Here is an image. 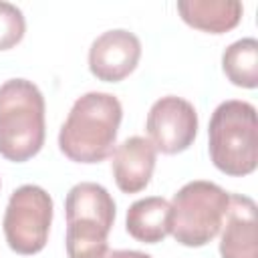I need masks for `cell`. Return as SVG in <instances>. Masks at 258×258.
Segmentation results:
<instances>
[{
  "instance_id": "8",
  "label": "cell",
  "mask_w": 258,
  "mask_h": 258,
  "mask_svg": "<svg viewBox=\"0 0 258 258\" xmlns=\"http://www.w3.org/2000/svg\"><path fill=\"white\" fill-rule=\"evenodd\" d=\"M141 58V40L125 28L99 34L89 48V71L103 83H119L129 77Z\"/></svg>"
},
{
  "instance_id": "12",
  "label": "cell",
  "mask_w": 258,
  "mask_h": 258,
  "mask_svg": "<svg viewBox=\"0 0 258 258\" xmlns=\"http://www.w3.org/2000/svg\"><path fill=\"white\" fill-rule=\"evenodd\" d=\"M125 230L143 244H157L171 234V204L161 196L133 202L125 216Z\"/></svg>"
},
{
  "instance_id": "4",
  "label": "cell",
  "mask_w": 258,
  "mask_h": 258,
  "mask_svg": "<svg viewBox=\"0 0 258 258\" xmlns=\"http://www.w3.org/2000/svg\"><path fill=\"white\" fill-rule=\"evenodd\" d=\"M113 196L95 181L75 183L64 198L69 258H103L115 222Z\"/></svg>"
},
{
  "instance_id": "10",
  "label": "cell",
  "mask_w": 258,
  "mask_h": 258,
  "mask_svg": "<svg viewBox=\"0 0 258 258\" xmlns=\"http://www.w3.org/2000/svg\"><path fill=\"white\" fill-rule=\"evenodd\" d=\"M155 157L157 151L149 139L141 135L127 137L113 151L111 169L117 187L123 194H137L145 189L155 169Z\"/></svg>"
},
{
  "instance_id": "13",
  "label": "cell",
  "mask_w": 258,
  "mask_h": 258,
  "mask_svg": "<svg viewBox=\"0 0 258 258\" xmlns=\"http://www.w3.org/2000/svg\"><path fill=\"white\" fill-rule=\"evenodd\" d=\"M222 71L228 81L242 89L258 87V40L252 36L232 42L222 54Z\"/></svg>"
},
{
  "instance_id": "7",
  "label": "cell",
  "mask_w": 258,
  "mask_h": 258,
  "mask_svg": "<svg viewBox=\"0 0 258 258\" xmlns=\"http://www.w3.org/2000/svg\"><path fill=\"white\" fill-rule=\"evenodd\" d=\"M198 111L187 99L167 95L151 105L145 129L155 151L175 155L194 143L198 135Z\"/></svg>"
},
{
  "instance_id": "14",
  "label": "cell",
  "mask_w": 258,
  "mask_h": 258,
  "mask_svg": "<svg viewBox=\"0 0 258 258\" xmlns=\"http://www.w3.org/2000/svg\"><path fill=\"white\" fill-rule=\"evenodd\" d=\"M26 32V20L18 6L0 0V50L16 46Z\"/></svg>"
},
{
  "instance_id": "6",
  "label": "cell",
  "mask_w": 258,
  "mask_h": 258,
  "mask_svg": "<svg viewBox=\"0 0 258 258\" xmlns=\"http://www.w3.org/2000/svg\"><path fill=\"white\" fill-rule=\"evenodd\" d=\"M54 204L50 194L34 183H24L10 194L2 228L12 252L22 256L38 254L46 242L52 224Z\"/></svg>"
},
{
  "instance_id": "5",
  "label": "cell",
  "mask_w": 258,
  "mask_h": 258,
  "mask_svg": "<svg viewBox=\"0 0 258 258\" xmlns=\"http://www.w3.org/2000/svg\"><path fill=\"white\" fill-rule=\"evenodd\" d=\"M169 204L175 242L187 248H200L220 234L230 194L214 181L194 179L181 185Z\"/></svg>"
},
{
  "instance_id": "11",
  "label": "cell",
  "mask_w": 258,
  "mask_h": 258,
  "mask_svg": "<svg viewBox=\"0 0 258 258\" xmlns=\"http://www.w3.org/2000/svg\"><path fill=\"white\" fill-rule=\"evenodd\" d=\"M175 8L187 26L210 34H224L236 28L244 14V6L238 0H179Z\"/></svg>"
},
{
  "instance_id": "1",
  "label": "cell",
  "mask_w": 258,
  "mask_h": 258,
  "mask_svg": "<svg viewBox=\"0 0 258 258\" xmlns=\"http://www.w3.org/2000/svg\"><path fill=\"white\" fill-rule=\"evenodd\" d=\"M123 119L121 101L103 91L81 95L60 131L58 149L75 163H99L113 153Z\"/></svg>"
},
{
  "instance_id": "2",
  "label": "cell",
  "mask_w": 258,
  "mask_h": 258,
  "mask_svg": "<svg viewBox=\"0 0 258 258\" xmlns=\"http://www.w3.org/2000/svg\"><path fill=\"white\" fill-rule=\"evenodd\" d=\"M44 97L28 79L0 85V155L14 163L32 159L44 145Z\"/></svg>"
},
{
  "instance_id": "15",
  "label": "cell",
  "mask_w": 258,
  "mask_h": 258,
  "mask_svg": "<svg viewBox=\"0 0 258 258\" xmlns=\"http://www.w3.org/2000/svg\"><path fill=\"white\" fill-rule=\"evenodd\" d=\"M103 258H153V256L139 250H107Z\"/></svg>"
},
{
  "instance_id": "3",
  "label": "cell",
  "mask_w": 258,
  "mask_h": 258,
  "mask_svg": "<svg viewBox=\"0 0 258 258\" xmlns=\"http://www.w3.org/2000/svg\"><path fill=\"white\" fill-rule=\"evenodd\" d=\"M208 151L212 163L226 175L244 177L258 165L256 109L248 101L230 99L220 103L208 127Z\"/></svg>"
},
{
  "instance_id": "9",
  "label": "cell",
  "mask_w": 258,
  "mask_h": 258,
  "mask_svg": "<svg viewBox=\"0 0 258 258\" xmlns=\"http://www.w3.org/2000/svg\"><path fill=\"white\" fill-rule=\"evenodd\" d=\"M220 232L222 258H258L254 200L242 194H230V204Z\"/></svg>"
},
{
  "instance_id": "16",
  "label": "cell",
  "mask_w": 258,
  "mask_h": 258,
  "mask_svg": "<svg viewBox=\"0 0 258 258\" xmlns=\"http://www.w3.org/2000/svg\"><path fill=\"white\" fill-rule=\"evenodd\" d=\"M0 187H2V181H0Z\"/></svg>"
}]
</instances>
